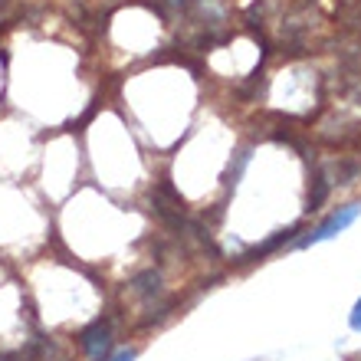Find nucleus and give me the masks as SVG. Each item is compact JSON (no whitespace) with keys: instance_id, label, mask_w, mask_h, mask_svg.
I'll list each match as a JSON object with an SVG mask.
<instances>
[{"instance_id":"obj_1","label":"nucleus","mask_w":361,"mask_h":361,"mask_svg":"<svg viewBox=\"0 0 361 361\" xmlns=\"http://www.w3.org/2000/svg\"><path fill=\"white\" fill-rule=\"evenodd\" d=\"M358 214H361V204H345V207L332 210V214H329V217H325L315 230H309L305 237L293 240V247H295V250H305V247H315V243H322V240L338 237L342 230H348L355 220H358Z\"/></svg>"},{"instance_id":"obj_2","label":"nucleus","mask_w":361,"mask_h":361,"mask_svg":"<svg viewBox=\"0 0 361 361\" xmlns=\"http://www.w3.org/2000/svg\"><path fill=\"white\" fill-rule=\"evenodd\" d=\"M112 345H115V335H112V319H92V322L79 332V348L86 355L89 361H105L112 355Z\"/></svg>"},{"instance_id":"obj_3","label":"nucleus","mask_w":361,"mask_h":361,"mask_svg":"<svg viewBox=\"0 0 361 361\" xmlns=\"http://www.w3.org/2000/svg\"><path fill=\"white\" fill-rule=\"evenodd\" d=\"M128 295H135V299H142L145 305L148 302H158L164 295V279L158 269H142V273H135L132 279H128Z\"/></svg>"},{"instance_id":"obj_4","label":"nucleus","mask_w":361,"mask_h":361,"mask_svg":"<svg viewBox=\"0 0 361 361\" xmlns=\"http://www.w3.org/2000/svg\"><path fill=\"white\" fill-rule=\"evenodd\" d=\"M295 233L299 230H279V233H273L269 240H263V243H257V247L250 250V253H243V259L240 263H257V259H263V257H269V253H276V250H283V247H289L295 240Z\"/></svg>"},{"instance_id":"obj_5","label":"nucleus","mask_w":361,"mask_h":361,"mask_svg":"<svg viewBox=\"0 0 361 361\" xmlns=\"http://www.w3.org/2000/svg\"><path fill=\"white\" fill-rule=\"evenodd\" d=\"M253 161V148L250 145H243V148H237V154L230 158V168H227V188H237L240 178H243V171H247V164Z\"/></svg>"},{"instance_id":"obj_6","label":"nucleus","mask_w":361,"mask_h":361,"mask_svg":"<svg viewBox=\"0 0 361 361\" xmlns=\"http://www.w3.org/2000/svg\"><path fill=\"white\" fill-rule=\"evenodd\" d=\"M335 20L348 30H358L361 27V0H338L335 7Z\"/></svg>"},{"instance_id":"obj_7","label":"nucleus","mask_w":361,"mask_h":361,"mask_svg":"<svg viewBox=\"0 0 361 361\" xmlns=\"http://www.w3.org/2000/svg\"><path fill=\"white\" fill-rule=\"evenodd\" d=\"M325 197H329V178H325L322 171L312 174V188H309V200H305V210L312 214V210H319L325 204Z\"/></svg>"},{"instance_id":"obj_8","label":"nucleus","mask_w":361,"mask_h":361,"mask_svg":"<svg viewBox=\"0 0 361 361\" xmlns=\"http://www.w3.org/2000/svg\"><path fill=\"white\" fill-rule=\"evenodd\" d=\"M138 358V348H118V352H112L105 361H135Z\"/></svg>"},{"instance_id":"obj_9","label":"nucleus","mask_w":361,"mask_h":361,"mask_svg":"<svg viewBox=\"0 0 361 361\" xmlns=\"http://www.w3.org/2000/svg\"><path fill=\"white\" fill-rule=\"evenodd\" d=\"M348 322H352V329H355V332H361V299H358V302H355V309H352V319H348Z\"/></svg>"}]
</instances>
